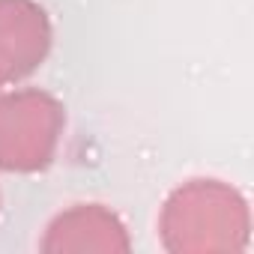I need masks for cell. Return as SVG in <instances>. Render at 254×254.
<instances>
[{"mask_svg": "<svg viewBox=\"0 0 254 254\" xmlns=\"http://www.w3.org/2000/svg\"><path fill=\"white\" fill-rule=\"evenodd\" d=\"M165 236L174 251L191 248L197 233H206L203 248H233L245 239V203L218 183H191L180 189L165 209Z\"/></svg>", "mask_w": 254, "mask_h": 254, "instance_id": "obj_1", "label": "cell"}, {"mask_svg": "<svg viewBox=\"0 0 254 254\" xmlns=\"http://www.w3.org/2000/svg\"><path fill=\"white\" fill-rule=\"evenodd\" d=\"M60 105L36 90L0 96V168L39 171L51 162L60 135Z\"/></svg>", "mask_w": 254, "mask_h": 254, "instance_id": "obj_2", "label": "cell"}, {"mask_svg": "<svg viewBox=\"0 0 254 254\" xmlns=\"http://www.w3.org/2000/svg\"><path fill=\"white\" fill-rule=\"evenodd\" d=\"M51 45V27L33 0H0V84L30 75Z\"/></svg>", "mask_w": 254, "mask_h": 254, "instance_id": "obj_3", "label": "cell"}]
</instances>
